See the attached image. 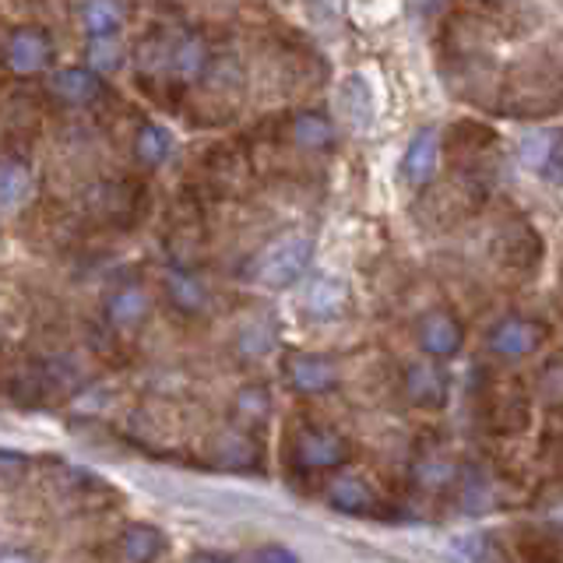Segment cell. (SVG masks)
<instances>
[{
	"instance_id": "f1b7e54d",
	"label": "cell",
	"mask_w": 563,
	"mask_h": 563,
	"mask_svg": "<svg viewBox=\"0 0 563 563\" xmlns=\"http://www.w3.org/2000/svg\"><path fill=\"white\" fill-rule=\"evenodd\" d=\"M187 563H233V560H225V556H216V553H198V556H190Z\"/></svg>"
},
{
	"instance_id": "4316f807",
	"label": "cell",
	"mask_w": 563,
	"mask_h": 563,
	"mask_svg": "<svg viewBox=\"0 0 563 563\" xmlns=\"http://www.w3.org/2000/svg\"><path fill=\"white\" fill-rule=\"evenodd\" d=\"M222 462L225 465H233V468H246L251 465V457H254V444H251V437H243V433H225L222 440Z\"/></svg>"
},
{
	"instance_id": "e0dca14e",
	"label": "cell",
	"mask_w": 563,
	"mask_h": 563,
	"mask_svg": "<svg viewBox=\"0 0 563 563\" xmlns=\"http://www.w3.org/2000/svg\"><path fill=\"white\" fill-rule=\"evenodd\" d=\"M78 18L88 35H117L128 22V4L123 0H85Z\"/></svg>"
},
{
	"instance_id": "484cf974",
	"label": "cell",
	"mask_w": 563,
	"mask_h": 563,
	"mask_svg": "<svg viewBox=\"0 0 563 563\" xmlns=\"http://www.w3.org/2000/svg\"><path fill=\"white\" fill-rule=\"evenodd\" d=\"M272 412V398L264 387H243L236 395V416L246 419V422H261L264 416Z\"/></svg>"
},
{
	"instance_id": "1f68e13d",
	"label": "cell",
	"mask_w": 563,
	"mask_h": 563,
	"mask_svg": "<svg viewBox=\"0 0 563 563\" xmlns=\"http://www.w3.org/2000/svg\"><path fill=\"white\" fill-rule=\"evenodd\" d=\"M328 4H331V8H339V0H328Z\"/></svg>"
},
{
	"instance_id": "30bf717a",
	"label": "cell",
	"mask_w": 563,
	"mask_h": 563,
	"mask_svg": "<svg viewBox=\"0 0 563 563\" xmlns=\"http://www.w3.org/2000/svg\"><path fill=\"white\" fill-rule=\"evenodd\" d=\"M349 303V282L334 272H321L310 278V286L303 292V310L317 321H331V317H339Z\"/></svg>"
},
{
	"instance_id": "8fae6325",
	"label": "cell",
	"mask_w": 563,
	"mask_h": 563,
	"mask_svg": "<svg viewBox=\"0 0 563 563\" xmlns=\"http://www.w3.org/2000/svg\"><path fill=\"white\" fill-rule=\"evenodd\" d=\"M405 395L412 398V405H422V409H437L448 398V377L444 369L430 360H419L405 369Z\"/></svg>"
},
{
	"instance_id": "44dd1931",
	"label": "cell",
	"mask_w": 563,
	"mask_h": 563,
	"mask_svg": "<svg viewBox=\"0 0 563 563\" xmlns=\"http://www.w3.org/2000/svg\"><path fill=\"white\" fill-rule=\"evenodd\" d=\"M275 342H278V334H275V324L268 321V317H254V321H246L240 331V352L246 360L268 356V352L275 349Z\"/></svg>"
},
{
	"instance_id": "ac0fdd59",
	"label": "cell",
	"mask_w": 563,
	"mask_h": 563,
	"mask_svg": "<svg viewBox=\"0 0 563 563\" xmlns=\"http://www.w3.org/2000/svg\"><path fill=\"white\" fill-rule=\"evenodd\" d=\"M166 550V539L155 525H131L120 539V553L128 563H155Z\"/></svg>"
},
{
	"instance_id": "5bb4252c",
	"label": "cell",
	"mask_w": 563,
	"mask_h": 563,
	"mask_svg": "<svg viewBox=\"0 0 563 563\" xmlns=\"http://www.w3.org/2000/svg\"><path fill=\"white\" fill-rule=\"evenodd\" d=\"M148 310H152V299L141 286H120L110 292V299H106V321L123 331L137 328L148 317Z\"/></svg>"
},
{
	"instance_id": "277c9868",
	"label": "cell",
	"mask_w": 563,
	"mask_h": 563,
	"mask_svg": "<svg viewBox=\"0 0 563 563\" xmlns=\"http://www.w3.org/2000/svg\"><path fill=\"white\" fill-rule=\"evenodd\" d=\"M542 345V324L528 317H504L489 331V352L500 360H525Z\"/></svg>"
},
{
	"instance_id": "9a60e30c",
	"label": "cell",
	"mask_w": 563,
	"mask_h": 563,
	"mask_svg": "<svg viewBox=\"0 0 563 563\" xmlns=\"http://www.w3.org/2000/svg\"><path fill=\"white\" fill-rule=\"evenodd\" d=\"M169 70L184 85H194L208 75V43L201 35H180V40L173 43V64Z\"/></svg>"
},
{
	"instance_id": "4dcf8cb0",
	"label": "cell",
	"mask_w": 563,
	"mask_h": 563,
	"mask_svg": "<svg viewBox=\"0 0 563 563\" xmlns=\"http://www.w3.org/2000/svg\"><path fill=\"white\" fill-rule=\"evenodd\" d=\"M437 4H440V0H419V8H422V11H433Z\"/></svg>"
},
{
	"instance_id": "7a4b0ae2",
	"label": "cell",
	"mask_w": 563,
	"mask_h": 563,
	"mask_svg": "<svg viewBox=\"0 0 563 563\" xmlns=\"http://www.w3.org/2000/svg\"><path fill=\"white\" fill-rule=\"evenodd\" d=\"M4 57H8V70L18 78H29V75H40V70L49 64L53 57V40L49 32L40 25H18L8 32V43H4Z\"/></svg>"
},
{
	"instance_id": "6da1fadb",
	"label": "cell",
	"mask_w": 563,
	"mask_h": 563,
	"mask_svg": "<svg viewBox=\"0 0 563 563\" xmlns=\"http://www.w3.org/2000/svg\"><path fill=\"white\" fill-rule=\"evenodd\" d=\"M310 261L313 240L307 233H282L257 254L254 278L268 289H292L310 272Z\"/></svg>"
},
{
	"instance_id": "3957f363",
	"label": "cell",
	"mask_w": 563,
	"mask_h": 563,
	"mask_svg": "<svg viewBox=\"0 0 563 563\" xmlns=\"http://www.w3.org/2000/svg\"><path fill=\"white\" fill-rule=\"evenodd\" d=\"M339 110L352 134H366L377 120V96L363 70H352L339 85Z\"/></svg>"
},
{
	"instance_id": "ffe728a7",
	"label": "cell",
	"mask_w": 563,
	"mask_h": 563,
	"mask_svg": "<svg viewBox=\"0 0 563 563\" xmlns=\"http://www.w3.org/2000/svg\"><path fill=\"white\" fill-rule=\"evenodd\" d=\"M292 137H296V145L299 148H307V152H324L331 148V141H334V128H331V120L324 113H299L292 120Z\"/></svg>"
},
{
	"instance_id": "cb8c5ba5",
	"label": "cell",
	"mask_w": 563,
	"mask_h": 563,
	"mask_svg": "<svg viewBox=\"0 0 563 563\" xmlns=\"http://www.w3.org/2000/svg\"><path fill=\"white\" fill-rule=\"evenodd\" d=\"M556 141L560 134L553 131H532V134H525L521 137V163L525 166H532V169H550L553 163V152H556Z\"/></svg>"
},
{
	"instance_id": "2e32d148",
	"label": "cell",
	"mask_w": 563,
	"mask_h": 563,
	"mask_svg": "<svg viewBox=\"0 0 563 563\" xmlns=\"http://www.w3.org/2000/svg\"><path fill=\"white\" fill-rule=\"evenodd\" d=\"M324 497L334 510H345V515H366L374 507V489L356 479V475H334Z\"/></svg>"
},
{
	"instance_id": "7402d4cb",
	"label": "cell",
	"mask_w": 563,
	"mask_h": 563,
	"mask_svg": "<svg viewBox=\"0 0 563 563\" xmlns=\"http://www.w3.org/2000/svg\"><path fill=\"white\" fill-rule=\"evenodd\" d=\"M457 479H462V472H457L451 462H444V457H422L416 465V486L427 493H440V489L454 486Z\"/></svg>"
},
{
	"instance_id": "7c38bea8",
	"label": "cell",
	"mask_w": 563,
	"mask_h": 563,
	"mask_svg": "<svg viewBox=\"0 0 563 563\" xmlns=\"http://www.w3.org/2000/svg\"><path fill=\"white\" fill-rule=\"evenodd\" d=\"M166 292H169V303L180 313H190V317L208 313V307H211V292L205 286V278L187 272V268L166 272Z\"/></svg>"
},
{
	"instance_id": "d6986e66",
	"label": "cell",
	"mask_w": 563,
	"mask_h": 563,
	"mask_svg": "<svg viewBox=\"0 0 563 563\" xmlns=\"http://www.w3.org/2000/svg\"><path fill=\"white\" fill-rule=\"evenodd\" d=\"M173 152V131L163 128V123H145V128L137 131L134 137V155L137 163L145 166H163Z\"/></svg>"
},
{
	"instance_id": "83f0119b",
	"label": "cell",
	"mask_w": 563,
	"mask_h": 563,
	"mask_svg": "<svg viewBox=\"0 0 563 563\" xmlns=\"http://www.w3.org/2000/svg\"><path fill=\"white\" fill-rule=\"evenodd\" d=\"M254 563H299V556L286 550V545H261L254 553Z\"/></svg>"
},
{
	"instance_id": "8992f818",
	"label": "cell",
	"mask_w": 563,
	"mask_h": 563,
	"mask_svg": "<svg viewBox=\"0 0 563 563\" xmlns=\"http://www.w3.org/2000/svg\"><path fill=\"white\" fill-rule=\"evenodd\" d=\"M296 465L310 472L339 468L349 457V444L331 430H303L296 437Z\"/></svg>"
},
{
	"instance_id": "603a6c76",
	"label": "cell",
	"mask_w": 563,
	"mask_h": 563,
	"mask_svg": "<svg viewBox=\"0 0 563 563\" xmlns=\"http://www.w3.org/2000/svg\"><path fill=\"white\" fill-rule=\"evenodd\" d=\"M123 64V43L117 35H88V67L99 75H113Z\"/></svg>"
},
{
	"instance_id": "9c48e42d",
	"label": "cell",
	"mask_w": 563,
	"mask_h": 563,
	"mask_svg": "<svg viewBox=\"0 0 563 563\" xmlns=\"http://www.w3.org/2000/svg\"><path fill=\"white\" fill-rule=\"evenodd\" d=\"M286 377L292 384V391L299 395H324L339 384V369L328 356H310V352H296L286 363Z\"/></svg>"
},
{
	"instance_id": "ba28073f",
	"label": "cell",
	"mask_w": 563,
	"mask_h": 563,
	"mask_svg": "<svg viewBox=\"0 0 563 563\" xmlns=\"http://www.w3.org/2000/svg\"><path fill=\"white\" fill-rule=\"evenodd\" d=\"M49 92L64 106H88L102 96V75L85 64H67L49 75Z\"/></svg>"
},
{
	"instance_id": "f546056e",
	"label": "cell",
	"mask_w": 563,
	"mask_h": 563,
	"mask_svg": "<svg viewBox=\"0 0 563 563\" xmlns=\"http://www.w3.org/2000/svg\"><path fill=\"white\" fill-rule=\"evenodd\" d=\"M0 563H32V556L29 553H4V560Z\"/></svg>"
},
{
	"instance_id": "5b68a950",
	"label": "cell",
	"mask_w": 563,
	"mask_h": 563,
	"mask_svg": "<svg viewBox=\"0 0 563 563\" xmlns=\"http://www.w3.org/2000/svg\"><path fill=\"white\" fill-rule=\"evenodd\" d=\"M440 169V134L437 128H419L401 152V176L409 187H427Z\"/></svg>"
},
{
	"instance_id": "52a82bcc",
	"label": "cell",
	"mask_w": 563,
	"mask_h": 563,
	"mask_svg": "<svg viewBox=\"0 0 563 563\" xmlns=\"http://www.w3.org/2000/svg\"><path fill=\"white\" fill-rule=\"evenodd\" d=\"M465 342V328L454 313L448 310H430L419 321V345L433 360H451Z\"/></svg>"
},
{
	"instance_id": "d4e9b609",
	"label": "cell",
	"mask_w": 563,
	"mask_h": 563,
	"mask_svg": "<svg viewBox=\"0 0 563 563\" xmlns=\"http://www.w3.org/2000/svg\"><path fill=\"white\" fill-rule=\"evenodd\" d=\"M457 504H462L465 515H483V510H486V504H489V483L475 468H465L462 479H457Z\"/></svg>"
},
{
	"instance_id": "4fadbf2b",
	"label": "cell",
	"mask_w": 563,
	"mask_h": 563,
	"mask_svg": "<svg viewBox=\"0 0 563 563\" xmlns=\"http://www.w3.org/2000/svg\"><path fill=\"white\" fill-rule=\"evenodd\" d=\"M35 194V176H32V166L25 158L18 155H8L4 166H0V208L14 216L18 208L29 205Z\"/></svg>"
}]
</instances>
